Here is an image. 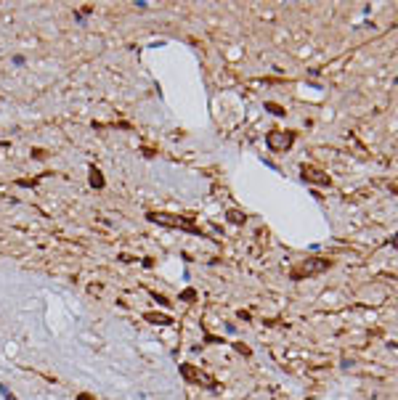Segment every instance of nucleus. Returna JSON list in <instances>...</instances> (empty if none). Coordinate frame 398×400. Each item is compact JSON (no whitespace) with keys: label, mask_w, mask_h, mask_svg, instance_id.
I'll return each mask as SVG.
<instances>
[{"label":"nucleus","mask_w":398,"mask_h":400,"mask_svg":"<svg viewBox=\"0 0 398 400\" xmlns=\"http://www.w3.org/2000/svg\"><path fill=\"white\" fill-rule=\"evenodd\" d=\"M181 371H183L186 379H191V382H202V384H207V387H215V382L210 379L207 374H202V371H191L189 366H181Z\"/></svg>","instance_id":"1"},{"label":"nucleus","mask_w":398,"mask_h":400,"mask_svg":"<svg viewBox=\"0 0 398 400\" xmlns=\"http://www.w3.org/2000/svg\"><path fill=\"white\" fill-rule=\"evenodd\" d=\"M326 265H329L326 260L311 263V265H303V268H297V270H292V278H300V276H311V273H316V270H321V268H326Z\"/></svg>","instance_id":"2"},{"label":"nucleus","mask_w":398,"mask_h":400,"mask_svg":"<svg viewBox=\"0 0 398 400\" xmlns=\"http://www.w3.org/2000/svg\"><path fill=\"white\" fill-rule=\"evenodd\" d=\"M292 140H295V135H292V133H287L282 138H279L276 133H271V135H268V146H271V149H287Z\"/></svg>","instance_id":"3"},{"label":"nucleus","mask_w":398,"mask_h":400,"mask_svg":"<svg viewBox=\"0 0 398 400\" xmlns=\"http://www.w3.org/2000/svg\"><path fill=\"white\" fill-rule=\"evenodd\" d=\"M303 178H308V180H319V183H326V175L319 172V170H313V167H303Z\"/></svg>","instance_id":"4"},{"label":"nucleus","mask_w":398,"mask_h":400,"mask_svg":"<svg viewBox=\"0 0 398 400\" xmlns=\"http://www.w3.org/2000/svg\"><path fill=\"white\" fill-rule=\"evenodd\" d=\"M146 318H149V321H154V323H170L168 315H154V313H149Z\"/></svg>","instance_id":"5"},{"label":"nucleus","mask_w":398,"mask_h":400,"mask_svg":"<svg viewBox=\"0 0 398 400\" xmlns=\"http://www.w3.org/2000/svg\"><path fill=\"white\" fill-rule=\"evenodd\" d=\"M268 109H271V114H284L282 106H274V103H268Z\"/></svg>","instance_id":"6"},{"label":"nucleus","mask_w":398,"mask_h":400,"mask_svg":"<svg viewBox=\"0 0 398 400\" xmlns=\"http://www.w3.org/2000/svg\"><path fill=\"white\" fill-rule=\"evenodd\" d=\"M77 400H93V397H90V395H80Z\"/></svg>","instance_id":"7"}]
</instances>
